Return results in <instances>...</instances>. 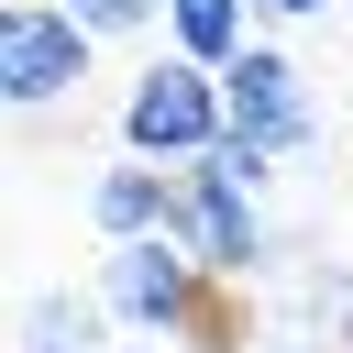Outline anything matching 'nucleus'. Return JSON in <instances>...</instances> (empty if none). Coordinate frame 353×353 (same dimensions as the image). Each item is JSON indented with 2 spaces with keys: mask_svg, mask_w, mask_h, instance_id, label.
<instances>
[{
  "mask_svg": "<svg viewBox=\"0 0 353 353\" xmlns=\"http://www.w3.org/2000/svg\"><path fill=\"white\" fill-rule=\"evenodd\" d=\"M99 298H110V320H132V331H154V342H210V353L243 342L221 276H210L176 232H154V243H110V254H99Z\"/></svg>",
  "mask_w": 353,
  "mask_h": 353,
  "instance_id": "f257e3e1",
  "label": "nucleus"
},
{
  "mask_svg": "<svg viewBox=\"0 0 353 353\" xmlns=\"http://www.w3.org/2000/svg\"><path fill=\"white\" fill-rule=\"evenodd\" d=\"M232 143V110H221V66H188V55H154L132 88H121V154L188 176Z\"/></svg>",
  "mask_w": 353,
  "mask_h": 353,
  "instance_id": "f03ea898",
  "label": "nucleus"
},
{
  "mask_svg": "<svg viewBox=\"0 0 353 353\" xmlns=\"http://www.w3.org/2000/svg\"><path fill=\"white\" fill-rule=\"evenodd\" d=\"M88 55H99V33H88L66 0H11V11H0V99H11V110L77 99V88H88Z\"/></svg>",
  "mask_w": 353,
  "mask_h": 353,
  "instance_id": "7ed1b4c3",
  "label": "nucleus"
},
{
  "mask_svg": "<svg viewBox=\"0 0 353 353\" xmlns=\"http://www.w3.org/2000/svg\"><path fill=\"white\" fill-rule=\"evenodd\" d=\"M221 110H232V143H254L265 165L309 154V132H320V99H309V66H298L287 44H243V55L221 66Z\"/></svg>",
  "mask_w": 353,
  "mask_h": 353,
  "instance_id": "20e7f679",
  "label": "nucleus"
},
{
  "mask_svg": "<svg viewBox=\"0 0 353 353\" xmlns=\"http://www.w3.org/2000/svg\"><path fill=\"white\" fill-rule=\"evenodd\" d=\"M176 243H188L221 287H243V276H265V265H276L265 199H254V188H232L221 165H188V176H176Z\"/></svg>",
  "mask_w": 353,
  "mask_h": 353,
  "instance_id": "39448f33",
  "label": "nucleus"
},
{
  "mask_svg": "<svg viewBox=\"0 0 353 353\" xmlns=\"http://www.w3.org/2000/svg\"><path fill=\"white\" fill-rule=\"evenodd\" d=\"M88 221H99V243H154V232H176V176L121 154L88 176Z\"/></svg>",
  "mask_w": 353,
  "mask_h": 353,
  "instance_id": "423d86ee",
  "label": "nucleus"
},
{
  "mask_svg": "<svg viewBox=\"0 0 353 353\" xmlns=\"http://www.w3.org/2000/svg\"><path fill=\"white\" fill-rule=\"evenodd\" d=\"M11 353H110V298L33 287V298H22V331H11Z\"/></svg>",
  "mask_w": 353,
  "mask_h": 353,
  "instance_id": "0eeeda50",
  "label": "nucleus"
},
{
  "mask_svg": "<svg viewBox=\"0 0 353 353\" xmlns=\"http://www.w3.org/2000/svg\"><path fill=\"white\" fill-rule=\"evenodd\" d=\"M165 44L188 66H232L254 44V0H165Z\"/></svg>",
  "mask_w": 353,
  "mask_h": 353,
  "instance_id": "6e6552de",
  "label": "nucleus"
},
{
  "mask_svg": "<svg viewBox=\"0 0 353 353\" xmlns=\"http://www.w3.org/2000/svg\"><path fill=\"white\" fill-rule=\"evenodd\" d=\"M66 11H77L99 44H110V33H154V22H165V0H66Z\"/></svg>",
  "mask_w": 353,
  "mask_h": 353,
  "instance_id": "1a4fd4ad",
  "label": "nucleus"
},
{
  "mask_svg": "<svg viewBox=\"0 0 353 353\" xmlns=\"http://www.w3.org/2000/svg\"><path fill=\"white\" fill-rule=\"evenodd\" d=\"M254 11H276V22H320V11H342V0H254Z\"/></svg>",
  "mask_w": 353,
  "mask_h": 353,
  "instance_id": "9d476101",
  "label": "nucleus"
},
{
  "mask_svg": "<svg viewBox=\"0 0 353 353\" xmlns=\"http://www.w3.org/2000/svg\"><path fill=\"white\" fill-rule=\"evenodd\" d=\"M342 353H353V298H342Z\"/></svg>",
  "mask_w": 353,
  "mask_h": 353,
  "instance_id": "9b49d317",
  "label": "nucleus"
},
{
  "mask_svg": "<svg viewBox=\"0 0 353 353\" xmlns=\"http://www.w3.org/2000/svg\"><path fill=\"white\" fill-rule=\"evenodd\" d=\"M132 353H165V342H132Z\"/></svg>",
  "mask_w": 353,
  "mask_h": 353,
  "instance_id": "f8f14e48",
  "label": "nucleus"
}]
</instances>
